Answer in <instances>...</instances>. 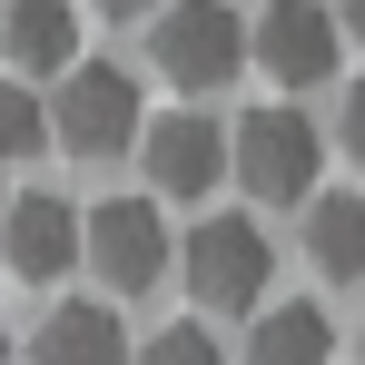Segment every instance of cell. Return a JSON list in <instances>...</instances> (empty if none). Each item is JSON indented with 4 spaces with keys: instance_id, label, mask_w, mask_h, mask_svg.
Returning a JSON list of instances; mask_svg holds the SVG:
<instances>
[{
    "instance_id": "6da1fadb",
    "label": "cell",
    "mask_w": 365,
    "mask_h": 365,
    "mask_svg": "<svg viewBox=\"0 0 365 365\" xmlns=\"http://www.w3.org/2000/svg\"><path fill=\"white\" fill-rule=\"evenodd\" d=\"M178 287L207 306V316H257L267 287H277V247H267V227H257L247 207L197 217V227L178 237Z\"/></svg>"
},
{
    "instance_id": "7a4b0ae2",
    "label": "cell",
    "mask_w": 365,
    "mask_h": 365,
    "mask_svg": "<svg viewBox=\"0 0 365 365\" xmlns=\"http://www.w3.org/2000/svg\"><path fill=\"white\" fill-rule=\"evenodd\" d=\"M316 168H326V138L297 119V99H267V109H247L227 128V178L247 197H267V207H297L316 197Z\"/></svg>"
},
{
    "instance_id": "3957f363",
    "label": "cell",
    "mask_w": 365,
    "mask_h": 365,
    "mask_svg": "<svg viewBox=\"0 0 365 365\" xmlns=\"http://www.w3.org/2000/svg\"><path fill=\"white\" fill-rule=\"evenodd\" d=\"M148 60H158V79H178L187 99H207V89H227L247 69V20L227 0H158L148 10Z\"/></svg>"
},
{
    "instance_id": "277c9868",
    "label": "cell",
    "mask_w": 365,
    "mask_h": 365,
    "mask_svg": "<svg viewBox=\"0 0 365 365\" xmlns=\"http://www.w3.org/2000/svg\"><path fill=\"white\" fill-rule=\"evenodd\" d=\"M138 128H148V109H138V79H128L119 60H69L60 69V99H50V138H60L69 158H119V148H138Z\"/></svg>"
},
{
    "instance_id": "5b68a950",
    "label": "cell",
    "mask_w": 365,
    "mask_h": 365,
    "mask_svg": "<svg viewBox=\"0 0 365 365\" xmlns=\"http://www.w3.org/2000/svg\"><path fill=\"white\" fill-rule=\"evenodd\" d=\"M247 60L267 69L287 99H306V89H326V79H336L346 30H336V10H326V0H267V10L247 20Z\"/></svg>"
},
{
    "instance_id": "8992f818",
    "label": "cell",
    "mask_w": 365,
    "mask_h": 365,
    "mask_svg": "<svg viewBox=\"0 0 365 365\" xmlns=\"http://www.w3.org/2000/svg\"><path fill=\"white\" fill-rule=\"evenodd\" d=\"M79 257L99 267V287L148 297V287L178 267V237H168V217H158L148 197H99V207L79 217Z\"/></svg>"
},
{
    "instance_id": "52a82bcc",
    "label": "cell",
    "mask_w": 365,
    "mask_h": 365,
    "mask_svg": "<svg viewBox=\"0 0 365 365\" xmlns=\"http://www.w3.org/2000/svg\"><path fill=\"white\" fill-rule=\"evenodd\" d=\"M138 168H148V197H217L227 128L207 119V109H168V119L138 128Z\"/></svg>"
},
{
    "instance_id": "ba28073f",
    "label": "cell",
    "mask_w": 365,
    "mask_h": 365,
    "mask_svg": "<svg viewBox=\"0 0 365 365\" xmlns=\"http://www.w3.org/2000/svg\"><path fill=\"white\" fill-rule=\"evenodd\" d=\"M0 257H10V277L60 287L69 267H79V207H69V197H50V187L10 197V207H0Z\"/></svg>"
},
{
    "instance_id": "9c48e42d",
    "label": "cell",
    "mask_w": 365,
    "mask_h": 365,
    "mask_svg": "<svg viewBox=\"0 0 365 365\" xmlns=\"http://www.w3.org/2000/svg\"><path fill=\"white\" fill-rule=\"evenodd\" d=\"M30 365H138V356H128L119 306L69 297V306H50V316H40V336H30Z\"/></svg>"
},
{
    "instance_id": "30bf717a",
    "label": "cell",
    "mask_w": 365,
    "mask_h": 365,
    "mask_svg": "<svg viewBox=\"0 0 365 365\" xmlns=\"http://www.w3.org/2000/svg\"><path fill=\"white\" fill-rule=\"evenodd\" d=\"M0 60L20 69V79H60L79 60V10L69 0H10L0 10Z\"/></svg>"
},
{
    "instance_id": "8fae6325",
    "label": "cell",
    "mask_w": 365,
    "mask_h": 365,
    "mask_svg": "<svg viewBox=\"0 0 365 365\" xmlns=\"http://www.w3.org/2000/svg\"><path fill=\"white\" fill-rule=\"evenodd\" d=\"M306 267L356 287L365 277V187H316L306 197Z\"/></svg>"
},
{
    "instance_id": "7c38bea8",
    "label": "cell",
    "mask_w": 365,
    "mask_h": 365,
    "mask_svg": "<svg viewBox=\"0 0 365 365\" xmlns=\"http://www.w3.org/2000/svg\"><path fill=\"white\" fill-rule=\"evenodd\" d=\"M247 365H336V316L326 306H257Z\"/></svg>"
},
{
    "instance_id": "4fadbf2b",
    "label": "cell",
    "mask_w": 365,
    "mask_h": 365,
    "mask_svg": "<svg viewBox=\"0 0 365 365\" xmlns=\"http://www.w3.org/2000/svg\"><path fill=\"white\" fill-rule=\"evenodd\" d=\"M40 148H50V109H40V89H30V79H0V168L40 158Z\"/></svg>"
},
{
    "instance_id": "5bb4252c",
    "label": "cell",
    "mask_w": 365,
    "mask_h": 365,
    "mask_svg": "<svg viewBox=\"0 0 365 365\" xmlns=\"http://www.w3.org/2000/svg\"><path fill=\"white\" fill-rule=\"evenodd\" d=\"M138 365H227V356H217V336H207V326H158Z\"/></svg>"
},
{
    "instance_id": "9a60e30c",
    "label": "cell",
    "mask_w": 365,
    "mask_h": 365,
    "mask_svg": "<svg viewBox=\"0 0 365 365\" xmlns=\"http://www.w3.org/2000/svg\"><path fill=\"white\" fill-rule=\"evenodd\" d=\"M336 148H346V158L365 168V79L346 89V109H336Z\"/></svg>"
},
{
    "instance_id": "2e32d148",
    "label": "cell",
    "mask_w": 365,
    "mask_h": 365,
    "mask_svg": "<svg viewBox=\"0 0 365 365\" xmlns=\"http://www.w3.org/2000/svg\"><path fill=\"white\" fill-rule=\"evenodd\" d=\"M336 30H346V40L365 50V0H346V10H336Z\"/></svg>"
},
{
    "instance_id": "e0dca14e",
    "label": "cell",
    "mask_w": 365,
    "mask_h": 365,
    "mask_svg": "<svg viewBox=\"0 0 365 365\" xmlns=\"http://www.w3.org/2000/svg\"><path fill=\"white\" fill-rule=\"evenodd\" d=\"M99 10H109V20H138V10H158V0H99Z\"/></svg>"
},
{
    "instance_id": "ac0fdd59",
    "label": "cell",
    "mask_w": 365,
    "mask_h": 365,
    "mask_svg": "<svg viewBox=\"0 0 365 365\" xmlns=\"http://www.w3.org/2000/svg\"><path fill=\"white\" fill-rule=\"evenodd\" d=\"M0 365H10V326H0Z\"/></svg>"
},
{
    "instance_id": "d6986e66",
    "label": "cell",
    "mask_w": 365,
    "mask_h": 365,
    "mask_svg": "<svg viewBox=\"0 0 365 365\" xmlns=\"http://www.w3.org/2000/svg\"><path fill=\"white\" fill-rule=\"evenodd\" d=\"M0 207H10V187H0Z\"/></svg>"
}]
</instances>
